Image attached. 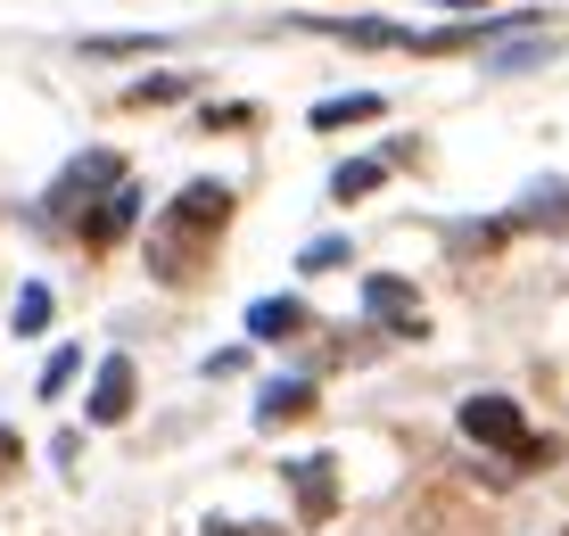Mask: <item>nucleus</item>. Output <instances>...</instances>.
Returning a JSON list of instances; mask_svg holds the SVG:
<instances>
[{"label": "nucleus", "instance_id": "0eeeda50", "mask_svg": "<svg viewBox=\"0 0 569 536\" xmlns=\"http://www.w3.org/2000/svg\"><path fill=\"white\" fill-rule=\"evenodd\" d=\"M132 215H141V190H124V182H116V190L100 198V207H91V215H83V240H91V248H108V240H124V231H132Z\"/></svg>", "mask_w": 569, "mask_h": 536}, {"label": "nucleus", "instance_id": "9b49d317", "mask_svg": "<svg viewBox=\"0 0 569 536\" xmlns=\"http://www.w3.org/2000/svg\"><path fill=\"white\" fill-rule=\"evenodd\" d=\"M371 116H380V99H371V91H356V99H322V108H313V132H339V125H371Z\"/></svg>", "mask_w": 569, "mask_h": 536}, {"label": "nucleus", "instance_id": "2eb2a0df", "mask_svg": "<svg viewBox=\"0 0 569 536\" xmlns=\"http://www.w3.org/2000/svg\"><path fill=\"white\" fill-rule=\"evenodd\" d=\"M74 364H83V355H74V347H58L50 364H42V396H58V388H67V380H74Z\"/></svg>", "mask_w": 569, "mask_h": 536}, {"label": "nucleus", "instance_id": "f257e3e1", "mask_svg": "<svg viewBox=\"0 0 569 536\" xmlns=\"http://www.w3.org/2000/svg\"><path fill=\"white\" fill-rule=\"evenodd\" d=\"M455 421H462V438H479V446H503V454L528 446V421H520L512 396H462Z\"/></svg>", "mask_w": 569, "mask_h": 536}, {"label": "nucleus", "instance_id": "20e7f679", "mask_svg": "<svg viewBox=\"0 0 569 536\" xmlns=\"http://www.w3.org/2000/svg\"><path fill=\"white\" fill-rule=\"evenodd\" d=\"M330 454H306V463H289V495H298V512L306 520H330V512H339V479H330Z\"/></svg>", "mask_w": 569, "mask_h": 536}, {"label": "nucleus", "instance_id": "6ab92c4d", "mask_svg": "<svg viewBox=\"0 0 569 536\" xmlns=\"http://www.w3.org/2000/svg\"><path fill=\"white\" fill-rule=\"evenodd\" d=\"M438 9H487V0H438Z\"/></svg>", "mask_w": 569, "mask_h": 536}, {"label": "nucleus", "instance_id": "ddd939ff", "mask_svg": "<svg viewBox=\"0 0 569 536\" xmlns=\"http://www.w3.org/2000/svg\"><path fill=\"white\" fill-rule=\"evenodd\" d=\"M561 42H503L496 50V75H520V67H545V58H553Z\"/></svg>", "mask_w": 569, "mask_h": 536}, {"label": "nucleus", "instance_id": "4468645a", "mask_svg": "<svg viewBox=\"0 0 569 536\" xmlns=\"http://www.w3.org/2000/svg\"><path fill=\"white\" fill-rule=\"evenodd\" d=\"M42 322H50V289L33 281L26 297H17V330H26V339H33V330H42Z\"/></svg>", "mask_w": 569, "mask_h": 536}, {"label": "nucleus", "instance_id": "6e6552de", "mask_svg": "<svg viewBox=\"0 0 569 536\" xmlns=\"http://www.w3.org/2000/svg\"><path fill=\"white\" fill-rule=\"evenodd\" d=\"M298 330H306L298 297H257V306H248V339H298Z\"/></svg>", "mask_w": 569, "mask_h": 536}, {"label": "nucleus", "instance_id": "7ed1b4c3", "mask_svg": "<svg viewBox=\"0 0 569 536\" xmlns=\"http://www.w3.org/2000/svg\"><path fill=\"white\" fill-rule=\"evenodd\" d=\"M116 182H124V166H116L108 149L74 157V166H67V182L50 190V215H58V224H74V198H91V190H116Z\"/></svg>", "mask_w": 569, "mask_h": 536}, {"label": "nucleus", "instance_id": "f3484780", "mask_svg": "<svg viewBox=\"0 0 569 536\" xmlns=\"http://www.w3.org/2000/svg\"><path fill=\"white\" fill-rule=\"evenodd\" d=\"M207 536H281L272 520H207Z\"/></svg>", "mask_w": 569, "mask_h": 536}, {"label": "nucleus", "instance_id": "f8f14e48", "mask_svg": "<svg viewBox=\"0 0 569 536\" xmlns=\"http://www.w3.org/2000/svg\"><path fill=\"white\" fill-rule=\"evenodd\" d=\"M520 224H569V182H537L520 207Z\"/></svg>", "mask_w": 569, "mask_h": 536}, {"label": "nucleus", "instance_id": "9d476101", "mask_svg": "<svg viewBox=\"0 0 569 536\" xmlns=\"http://www.w3.org/2000/svg\"><path fill=\"white\" fill-rule=\"evenodd\" d=\"M306 405H313V380H272L264 405H257V421H298Z\"/></svg>", "mask_w": 569, "mask_h": 536}, {"label": "nucleus", "instance_id": "1a4fd4ad", "mask_svg": "<svg viewBox=\"0 0 569 536\" xmlns=\"http://www.w3.org/2000/svg\"><path fill=\"white\" fill-rule=\"evenodd\" d=\"M388 182V157H347L339 173H330V198H371Z\"/></svg>", "mask_w": 569, "mask_h": 536}, {"label": "nucleus", "instance_id": "a211bd4d", "mask_svg": "<svg viewBox=\"0 0 569 536\" xmlns=\"http://www.w3.org/2000/svg\"><path fill=\"white\" fill-rule=\"evenodd\" d=\"M0 470H17V438H9V429H0Z\"/></svg>", "mask_w": 569, "mask_h": 536}, {"label": "nucleus", "instance_id": "f03ea898", "mask_svg": "<svg viewBox=\"0 0 569 536\" xmlns=\"http://www.w3.org/2000/svg\"><path fill=\"white\" fill-rule=\"evenodd\" d=\"M363 314H371V322H388V330H397V339H421V306H413V289H405L397 281V272H371V281H363Z\"/></svg>", "mask_w": 569, "mask_h": 536}, {"label": "nucleus", "instance_id": "39448f33", "mask_svg": "<svg viewBox=\"0 0 569 536\" xmlns=\"http://www.w3.org/2000/svg\"><path fill=\"white\" fill-rule=\"evenodd\" d=\"M132 388H141V380H132V355H108V364H100V380H91V421H100V429H116V421H124V413H132Z\"/></svg>", "mask_w": 569, "mask_h": 536}, {"label": "nucleus", "instance_id": "423d86ee", "mask_svg": "<svg viewBox=\"0 0 569 536\" xmlns=\"http://www.w3.org/2000/svg\"><path fill=\"white\" fill-rule=\"evenodd\" d=\"M223 215H231L223 182H190L182 198H173V231H223Z\"/></svg>", "mask_w": 569, "mask_h": 536}, {"label": "nucleus", "instance_id": "dca6fc26", "mask_svg": "<svg viewBox=\"0 0 569 536\" xmlns=\"http://www.w3.org/2000/svg\"><path fill=\"white\" fill-rule=\"evenodd\" d=\"M298 265H306V272H322V265H347V240H313V248L298 256Z\"/></svg>", "mask_w": 569, "mask_h": 536}]
</instances>
